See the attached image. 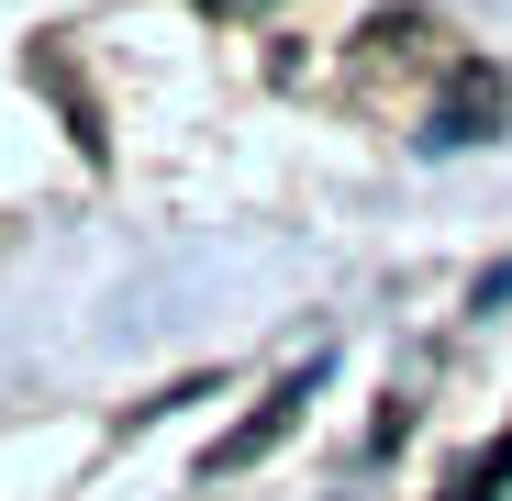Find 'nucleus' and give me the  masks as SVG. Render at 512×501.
<instances>
[{"instance_id": "obj_1", "label": "nucleus", "mask_w": 512, "mask_h": 501, "mask_svg": "<svg viewBox=\"0 0 512 501\" xmlns=\"http://www.w3.org/2000/svg\"><path fill=\"white\" fill-rule=\"evenodd\" d=\"M312 379H323V368H301V379H279L268 401H256V412H245V424H234V435L212 446V479H223V468H245V457H268V446H279V435L301 424V401H312Z\"/></svg>"}, {"instance_id": "obj_2", "label": "nucleus", "mask_w": 512, "mask_h": 501, "mask_svg": "<svg viewBox=\"0 0 512 501\" xmlns=\"http://www.w3.org/2000/svg\"><path fill=\"white\" fill-rule=\"evenodd\" d=\"M490 123H501V78H490V67H468V78H457V101L435 112V134H423V145H479Z\"/></svg>"}, {"instance_id": "obj_3", "label": "nucleus", "mask_w": 512, "mask_h": 501, "mask_svg": "<svg viewBox=\"0 0 512 501\" xmlns=\"http://www.w3.org/2000/svg\"><path fill=\"white\" fill-rule=\"evenodd\" d=\"M501 490H512V424H501V435H490V446L446 479V501H501Z\"/></svg>"}]
</instances>
